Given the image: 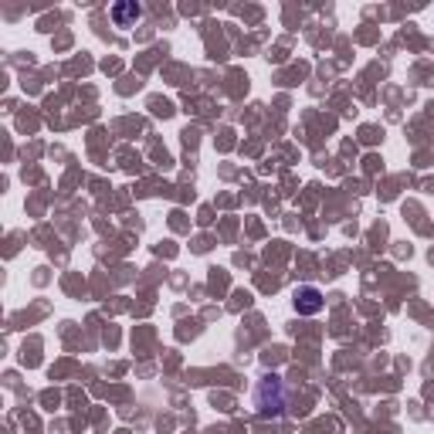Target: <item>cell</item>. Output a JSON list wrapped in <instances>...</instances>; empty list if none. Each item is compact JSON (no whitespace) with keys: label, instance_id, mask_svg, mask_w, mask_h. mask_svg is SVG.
<instances>
[{"label":"cell","instance_id":"obj_1","mask_svg":"<svg viewBox=\"0 0 434 434\" xmlns=\"http://www.w3.org/2000/svg\"><path fill=\"white\" fill-rule=\"evenodd\" d=\"M285 407V394H281V380L279 376H268L261 387H258V414L261 417H275Z\"/></svg>","mask_w":434,"mask_h":434},{"label":"cell","instance_id":"obj_2","mask_svg":"<svg viewBox=\"0 0 434 434\" xmlns=\"http://www.w3.org/2000/svg\"><path fill=\"white\" fill-rule=\"evenodd\" d=\"M295 309L302 312V315L319 312V309H322V292H319V288H312V285L299 288V292H295Z\"/></svg>","mask_w":434,"mask_h":434},{"label":"cell","instance_id":"obj_3","mask_svg":"<svg viewBox=\"0 0 434 434\" xmlns=\"http://www.w3.org/2000/svg\"><path fill=\"white\" fill-rule=\"evenodd\" d=\"M143 17V7L136 3V0H129V3H116L112 7V21L119 24V28H129V24H136Z\"/></svg>","mask_w":434,"mask_h":434}]
</instances>
